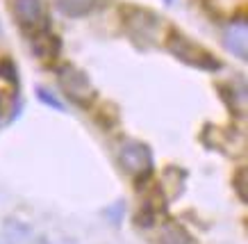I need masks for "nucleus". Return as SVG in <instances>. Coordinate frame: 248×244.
Segmentation results:
<instances>
[{
    "instance_id": "obj_14",
    "label": "nucleus",
    "mask_w": 248,
    "mask_h": 244,
    "mask_svg": "<svg viewBox=\"0 0 248 244\" xmlns=\"http://www.w3.org/2000/svg\"><path fill=\"white\" fill-rule=\"evenodd\" d=\"M171 2H173V0H166V5H171Z\"/></svg>"
},
{
    "instance_id": "obj_2",
    "label": "nucleus",
    "mask_w": 248,
    "mask_h": 244,
    "mask_svg": "<svg viewBox=\"0 0 248 244\" xmlns=\"http://www.w3.org/2000/svg\"><path fill=\"white\" fill-rule=\"evenodd\" d=\"M12 12L18 28L30 39L50 30V18L41 0H12Z\"/></svg>"
},
{
    "instance_id": "obj_11",
    "label": "nucleus",
    "mask_w": 248,
    "mask_h": 244,
    "mask_svg": "<svg viewBox=\"0 0 248 244\" xmlns=\"http://www.w3.org/2000/svg\"><path fill=\"white\" fill-rule=\"evenodd\" d=\"M37 96H39V100L41 103H46V105H50V107H55V110H64V105H62V100H57L53 96V94L48 92V89H44V87H37Z\"/></svg>"
},
{
    "instance_id": "obj_4",
    "label": "nucleus",
    "mask_w": 248,
    "mask_h": 244,
    "mask_svg": "<svg viewBox=\"0 0 248 244\" xmlns=\"http://www.w3.org/2000/svg\"><path fill=\"white\" fill-rule=\"evenodd\" d=\"M119 164L125 174L135 178H146L153 171V153L143 142L128 139L119 148Z\"/></svg>"
},
{
    "instance_id": "obj_10",
    "label": "nucleus",
    "mask_w": 248,
    "mask_h": 244,
    "mask_svg": "<svg viewBox=\"0 0 248 244\" xmlns=\"http://www.w3.org/2000/svg\"><path fill=\"white\" fill-rule=\"evenodd\" d=\"M0 78L5 80V82H12L16 84L18 82V73H16V64L12 60H0Z\"/></svg>"
},
{
    "instance_id": "obj_7",
    "label": "nucleus",
    "mask_w": 248,
    "mask_h": 244,
    "mask_svg": "<svg viewBox=\"0 0 248 244\" xmlns=\"http://www.w3.org/2000/svg\"><path fill=\"white\" fill-rule=\"evenodd\" d=\"M30 48L39 60H55L62 50V41L55 37L53 32L48 30V32L37 34V37H32L30 39Z\"/></svg>"
},
{
    "instance_id": "obj_9",
    "label": "nucleus",
    "mask_w": 248,
    "mask_h": 244,
    "mask_svg": "<svg viewBox=\"0 0 248 244\" xmlns=\"http://www.w3.org/2000/svg\"><path fill=\"white\" fill-rule=\"evenodd\" d=\"M96 2L98 0H55L57 9L68 18H82V16L91 14Z\"/></svg>"
},
{
    "instance_id": "obj_5",
    "label": "nucleus",
    "mask_w": 248,
    "mask_h": 244,
    "mask_svg": "<svg viewBox=\"0 0 248 244\" xmlns=\"http://www.w3.org/2000/svg\"><path fill=\"white\" fill-rule=\"evenodd\" d=\"M223 44H226L228 53L239 57L241 62L248 60V23L244 18H234L226 25L223 30Z\"/></svg>"
},
{
    "instance_id": "obj_12",
    "label": "nucleus",
    "mask_w": 248,
    "mask_h": 244,
    "mask_svg": "<svg viewBox=\"0 0 248 244\" xmlns=\"http://www.w3.org/2000/svg\"><path fill=\"white\" fill-rule=\"evenodd\" d=\"M234 190L239 194L241 201H246V169H239L237 171V178H234Z\"/></svg>"
},
{
    "instance_id": "obj_1",
    "label": "nucleus",
    "mask_w": 248,
    "mask_h": 244,
    "mask_svg": "<svg viewBox=\"0 0 248 244\" xmlns=\"http://www.w3.org/2000/svg\"><path fill=\"white\" fill-rule=\"evenodd\" d=\"M166 50H169L173 57H178L180 62H185L189 66H196V69H201V71H218L221 69V62H218L207 48H203L201 44L191 41L185 32L175 30V28L169 30Z\"/></svg>"
},
{
    "instance_id": "obj_8",
    "label": "nucleus",
    "mask_w": 248,
    "mask_h": 244,
    "mask_svg": "<svg viewBox=\"0 0 248 244\" xmlns=\"http://www.w3.org/2000/svg\"><path fill=\"white\" fill-rule=\"evenodd\" d=\"M157 244H196V240L189 235V230L175 221H166L159 230Z\"/></svg>"
},
{
    "instance_id": "obj_13",
    "label": "nucleus",
    "mask_w": 248,
    "mask_h": 244,
    "mask_svg": "<svg viewBox=\"0 0 248 244\" xmlns=\"http://www.w3.org/2000/svg\"><path fill=\"white\" fill-rule=\"evenodd\" d=\"M5 112V96H2V92H0V114Z\"/></svg>"
},
{
    "instance_id": "obj_6",
    "label": "nucleus",
    "mask_w": 248,
    "mask_h": 244,
    "mask_svg": "<svg viewBox=\"0 0 248 244\" xmlns=\"http://www.w3.org/2000/svg\"><path fill=\"white\" fill-rule=\"evenodd\" d=\"M159 18L146 9H125V28H128L135 37L148 39L153 32L157 30Z\"/></svg>"
},
{
    "instance_id": "obj_3",
    "label": "nucleus",
    "mask_w": 248,
    "mask_h": 244,
    "mask_svg": "<svg viewBox=\"0 0 248 244\" xmlns=\"http://www.w3.org/2000/svg\"><path fill=\"white\" fill-rule=\"evenodd\" d=\"M57 78H60V87L64 89V94L76 105L87 107V105H91V100L96 98V89H93L89 76L84 71H80L78 66H73V64L62 66L57 71Z\"/></svg>"
}]
</instances>
